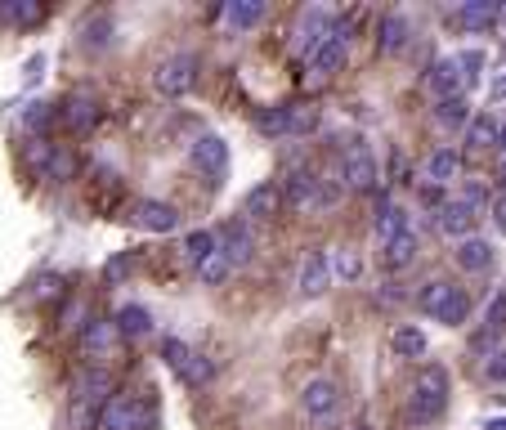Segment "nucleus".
Returning <instances> with one entry per match:
<instances>
[{"label": "nucleus", "mask_w": 506, "mask_h": 430, "mask_svg": "<svg viewBox=\"0 0 506 430\" xmlns=\"http://www.w3.org/2000/svg\"><path fill=\"white\" fill-rule=\"evenodd\" d=\"M457 265H462L466 273H479V269L493 265V247H488L484 238H466V242L457 247Z\"/></svg>", "instance_id": "nucleus-26"}, {"label": "nucleus", "mask_w": 506, "mask_h": 430, "mask_svg": "<svg viewBox=\"0 0 506 430\" xmlns=\"http://www.w3.org/2000/svg\"><path fill=\"white\" fill-rule=\"evenodd\" d=\"M417 305H421V314H430L444 327H462L466 314H471V296H466V287H457V282H430L426 292L417 296Z\"/></svg>", "instance_id": "nucleus-2"}, {"label": "nucleus", "mask_w": 506, "mask_h": 430, "mask_svg": "<svg viewBox=\"0 0 506 430\" xmlns=\"http://www.w3.org/2000/svg\"><path fill=\"white\" fill-rule=\"evenodd\" d=\"M336 403H341V390H336V381H327V377H314V381H305V390H301V408H305L314 421H327V417L336 412Z\"/></svg>", "instance_id": "nucleus-12"}, {"label": "nucleus", "mask_w": 506, "mask_h": 430, "mask_svg": "<svg viewBox=\"0 0 506 430\" xmlns=\"http://www.w3.org/2000/svg\"><path fill=\"white\" fill-rule=\"evenodd\" d=\"M497 19H502V23H506V10H502V14H497Z\"/></svg>", "instance_id": "nucleus-47"}, {"label": "nucleus", "mask_w": 506, "mask_h": 430, "mask_svg": "<svg viewBox=\"0 0 506 430\" xmlns=\"http://www.w3.org/2000/svg\"><path fill=\"white\" fill-rule=\"evenodd\" d=\"M327 282H332V269H327V256L323 251H310L305 260H301V296H318V292H327Z\"/></svg>", "instance_id": "nucleus-18"}, {"label": "nucleus", "mask_w": 506, "mask_h": 430, "mask_svg": "<svg viewBox=\"0 0 506 430\" xmlns=\"http://www.w3.org/2000/svg\"><path fill=\"white\" fill-rule=\"evenodd\" d=\"M184 256H188V265H206L211 256H215V234L211 229H193L188 238H184Z\"/></svg>", "instance_id": "nucleus-28"}, {"label": "nucleus", "mask_w": 506, "mask_h": 430, "mask_svg": "<svg viewBox=\"0 0 506 430\" xmlns=\"http://www.w3.org/2000/svg\"><path fill=\"white\" fill-rule=\"evenodd\" d=\"M99 426L104 430H149L153 426V403L143 395H112Z\"/></svg>", "instance_id": "nucleus-3"}, {"label": "nucleus", "mask_w": 506, "mask_h": 430, "mask_svg": "<svg viewBox=\"0 0 506 430\" xmlns=\"http://www.w3.org/2000/svg\"><path fill=\"white\" fill-rule=\"evenodd\" d=\"M197 86V58L193 54H175V58H166L162 67H157V90L166 95V99H180V95H188Z\"/></svg>", "instance_id": "nucleus-7"}, {"label": "nucleus", "mask_w": 506, "mask_h": 430, "mask_svg": "<svg viewBox=\"0 0 506 430\" xmlns=\"http://www.w3.org/2000/svg\"><path fill=\"white\" fill-rule=\"evenodd\" d=\"M448 408V372L440 364H430L417 372V386H412V403H408V417L417 426H430V421H440Z\"/></svg>", "instance_id": "nucleus-1"}, {"label": "nucleus", "mask_w": 506, "mask_h": 430, "mask_svg": "<svg viewBox=\"0 0 506 430\" xmlns=\"http://www.w3.org/2000/svg\"><path fill=\"white\" fill-rule=\"evenodd\" d=\"M502 180H506V153H502Z\"/></svg>", "instance_id": "nucleus-46"}, {"label": "nucleus", "mask_w": 506, "mask_h": 430, "mask_svg": "<svg viewBox=\"0 0 506 430\" xmlns=\"http://www.w3.org/2000/svg\"><path fill=\"white\" fill-rule=\"evenodd\" d=\"M58 117H63L72 130H90V126L104 117V108H99V99H95V95L77 90V95H67V104L58 108Z\"/></svg>", "instance_id": "nucleus-15"}, {"label": "nucleus", "mask_w": 506, "mask_h": 430, "mask_svg": "<svg viewBox=\"0 0 506 430\" xmlns=\"http://www.w3.org/2000/svg\"><path fill=\"white\" fill-rule=\"evenodd\" d=\"M408 36H412L408 19H403V14H386L381 27H377V50H381V54H399V50L408 45Z\"/></svg>", "instance_id": "nucleus-20"}, {"label": "nucleus", "mask_w": 506, "mask_h": 430, "mask_svg": "<svg viewBox=\"0 0 506 430\" xmlns=\"http://www.w3.org/2000/svg\"><path fill=\"white\" fill-rule=\"evenodd\" d=\"M225 19H229L238 32H247V27H256V23L264 19V5H260V0H234V5L225 10Z\"/></svg>", "instance_id": "nucleus-30"}, {"label": "nucleus", "mask_w": 506, "mask_h": 430, "mask_svg": "<svg viewBox=\"0 0 506 430\" xmlns=\"http://www.w3.org/2000/svg\"><path fill=\"white\" fill-rule=\"evenodd\" d=\"M435 121H440V126H466V121H471V104H466L462 95H457V99H440V104H435Z\"/></svg>", "instance_id": "nucleus-32"}, {"label": "nucleus", "mask_w": 506, "mask_h": 430, "mask_svg": "<svg viewBox=\"0 0 506 430\" xmlns=\"http://www.w3.org/2000/svg\"><path fill=\"white\" fill-rule=\"evenodd\" d=\"M256 130L269 139H287V108H264L256 112Z\"/></svg>", "instance_id": "nucleus-34"}, {"label": "nucleus", "mask_w": 506, "mask_h": 430, "mask_svg": "<svg viewBox=\"0 0 506 430\" xmlns=\"http://www.w3.org/2000/svg\"><path fill=\"white\" fill-rule=\"evenodd\" d=\"M282 202L296 206V211H318V206H332L336 193L314 171H292V175H287V188H282Z\"/></svg>", "instance_id": "nucleus-4"}, {"label": "nucleus", "mask_w": 506, "mask_h": 430, "mask_svg": "<svg viewBox=\"0 0 506 430\" xmlns=\"http://www.w3.org/2000/svg\"><path fill=\"white\" fill-rule=\"evenodd\" d=\"M341 180L354 193L377 188V157H372V149H368L364 139H349V149L341 153Z\"/></svg>", "instance_id": "nucleus-5"}, {"label": "nucleus", "mask_w": 506, "mask_h": 430, "mask_svg": "<svg viewBox=\"0 0 506 430\" xmlns=\"http://www.w3.org/2000/svg\"><path fill=\"white\" fill-rule=\"evenodd\" d=\"M484 323H488V332H502L506 327V287L488 301V310H484Z\"/></svg>", "instance_id": "nucleus-37"}, {"label": "nucleus", "mask_w": 506, "mask_h": 430, "mask_svg": "<svg viewBox=\"0 0 506 430\" xmlns=\"http://www.w3.org/2000/svg\"><path fill=\"white\" fill-rule=\"evenodd\" d=\"M488 430H506V421H493V426H488Z\"/></svg>", "instance_id": "nucleus-45"}, {"label": "nucleus", "mask_w": 506, "mask_h": 430, "mask_svg": "<svg viewBox=\"0 0 506 430\" xmlns=\"http://www.w3.org/2000/svg\"><path fill=\"white\" fill-rule=\"evenodd\" d=\"M484 377H488V381H506V345L488 349V358H484Z\"/></svg>", "instance_id": "nucleus-39"}, {"label": "nucleus", "mask_w": 506, "mask_h": 430, "mask_svg": "<svg viewBox=\"0 0 506 430\" xmlns=\"http://www.w3.org/2000/svg\"><path fill=\"white\" fill-rule=\"evenodd\" d=\"M426 175H430V188H448L462 175V153L457 149H435L426 162Z\"/></svg>", "instance_id": "nucleus-17"}, {"label": "nucleus", "mask_w": 506, "mask_h": 430, "mask_svg": "<svg viewBox=\"0 0 506 430\" xmlns=\"http://www.w3.org/2000/svg\"><path fill=\"white\" fill-rule=\"evenodd\" d=\"M193 166L202 175H211V180H225V171H229V143L220 134H202L193 143Z\"/></svg>", "instance_id": "nucleus-10"}, {"label": "nucleus", "mask_w": 506, "mask_h": 430, "mask_svg": "<svg viewBox=\"0 0 506 430\" xmlns=\"http://www.w3.org/2000/svg\"><path fill=\"white\" fill-rule=\"evenodd\" d=\"M193 354H197V349H188L180 336H166V341H162V358H166V368H171L175 377L188 368V358H193Z\"/></svg>", "instance_id": "nucleus-33"}, {"label": "nucleus", "mask_w": 506, "mask_h": 430, "mask_svg": "<svg viewBox=\"0 0 506 430\" xmlns=\"http://www.w3.org/2000/svg\"><path fill=\"white\" fill-rule=\"evenodd\" d=\"M117 332L130 336V341L149 336V332H153V314L143 310V305H121V310H117Z\"/></svg>", "instance_id": "nucleus-24"}, {"label": "nucleus", "mask_w": 506, "mask_h": 430, "mask_svg": "<svg viewBox=\"0 0 506 430\" xmlns=\"http://www.w3.org/2000/svg\"><path fill=\"white\" fill-rule=\"evenodd\" d=\"M412 256H417V238L412 234H403L395 242H381V265L386 269H403V265H412Z\"/></svg>", "instance_id": "nucleus-27"}, {"label": "nucleus", "mask_w": 506, "mask_h": 430, "mask_svg": "<svg viewBox=\"0 0 506 430\" xmlns=\"http://www.w3.org/2000/svg\"><path fill=\"white\" fill-rule=\"evenodd\" d=\"M108 341H112V332H108V323H99V319L81 332V345H86V349H108Z\"/></svg>", "instance_id": "nucleus-38"}, {"label": "nucleus", "mask_w": 506, "mask_h": 430, "mask_svg": "<svg viewBox=\"0 0 506 430\" xmlns=\"http://www.w3.org/2000/svg\"><path fill=\"white\" fill-rule=\"evenodd\" d=\"M27 166H32L41 180H72V171H77L72 153L58 149V143H45V139H32V143H27Z\"/></svg>", "instance_id": "nucleus-6"}, {"label": "nucleus", "mask_w": 506, "mask_h": 430, "mask_svg": "<svg viewBox=\"0 0 506 430\" xmlns=\"http://www.w3.org/2000/svg\"><path fill=\"white\" fill-rule=\"evenodd\" d=\"M197 273H202V282H220V278L229 273V260H225L220 251H215V256H211V260H206V265H202Z\"/></svg>", "instance_id": "nucleus-40"}, {"label": "nucleus", "mask_w": 506, "mask_h": 430, "mask_svg": "<svg viewBox=\"0 0 506 430\" xmlns=\"http://www.w3.org/2000/svg\"><path fill=\"white\" fill-rule=\"evenodd\" d=\"M278 206H282V188L278 184H256L247 193V202H242V215L247 220H273Z\"/></svg>", "instance_id": "nucleus-16"}, {"label": "nucleus", "mask_w": 506, "mask_h": 430, "mask_svg": "<svg viewBox=\"0 0 506 430\" xmlns=\"http://www.w3.org/2000/svg\"><path fill=\"white\" fill-rule=\"evenodd\" d=\"M390 345H395L399 358H421V354H426V332H421V327H395Z\"/></svg>", "instance_id": "nucleus-29"}, {"label": "nucleus", "mask_w": 506, "mask_h": 430, "mask_svg": "<svg viewBox=\"0 0 506 430\" xmlns=\"http://www.w3.org/2000/svg\"><path fill=\"white\" fill-rule=\"evenodd\" d=\"M497 117L493 112H471V121H466V149H493L497 143Z\"/></svg>", "instance_id": "nucleus-23"}, {"label": "nucleus", "mask_w": 506, "mask_h": 430, "mask_svg": "<svg viewBox=\"0 0 506 430\" xmlns=\"http://www.w3.org/2000/svg\"><path fill=\"white\" fill-rule=\"evenodd\" d=\"M497 5H493V0H466V5L457 10V23L462 27H471V32H488L493 23H497Z\"/></svg>", "instance_id": "nucleus-22"}, {"label": "nucleus", "mask_w": 506, "mask_h": 430, "mask_svg": "<svg viewBox=\"0 0 506 430\" xmlns=\"http://www.w3.org/2000/svg\"><path fill=\"white\" fill-rule=\"evenodd\" d=\"M358 430H372V426H358Z\"/></svg>", "instance_id": "nucleus-48"}, {"label": "nucleus", "mask_w": 506, "mask_h": 430, "mask_svg": "<svg viewBox=\"0 0 506 430\" xmlns=\"http://www.w3.org/2000/svg\"><path fill=\"white\" fill-rule=\"evenodd\" d=\"M45 19V5H27V0H0V23H14V27H32Z\"/></svg>", "instance_id": "nucleus-25"}, {"label": "nucleus", "mask_w": 506, "mask_h": 430, "mask_svg": "<svg viewBox=\"0 0 506 430\" xmlns=\"http://www.w3.org/2000/svg\"><path fill=\"white\" fill-rule=\"evenodd\" d=\"M50 121H54V108H45V104H27V112H23V126H27L36 139H41V130H45Z\"/></svg>", "instance_id": "nucleus-36"}, {"label": "nucleus", "mask_w": 506, "mask_h": 430, "mask_svg": "<svg viewBox=\"0 0 506 430\" xmlns=\"http://www.w3.org/2000/svg\"><path fill=\"white\" fill-rule=\"evenodd\" d=\"M130 220H134L139 229H149V234H171V229L180 225V211H175L171 202L143 197V202H134V215H130Z\"/></svg>", "instance_id": "nucleus-11"}, {"label": "nucleus", "mask_w": 506, "mask_h": 430, "mask_svg": "<svg viewBox=\"0 0 506 430\" xmlns=\"http://www.w3.org/2000/svg\"><path fill=\"white\" fill-rule=\"evenodd\" d=\"M488 95H493V99H506V77H497V81H493V90H488Z\"/></svg>", "instance_id": "nucleus-43"}, {"label": "nucleus", "mask_w": 506, "mask_h": 430, "mask_svg": "<svg viewBox=\"0 0 506 430\" xmlns=\"http://www.w3.org/2000/svg\"><path fill=\"white\" fill-rule=\"evenodd\" d=\"M211 377H215V364H211V358H202V354H193L188 368L180 372L184 386H211Z\"/></svg>", "instance_id": "nucleus-35"}, {"label": "nucleus", "mask_w": 506, "mask_h": 430, "mask_svg": "<svg viewBox=\"0 0 506 430\" xmlns=\"http://www.w3.org/2000/svg\"><path fill=\"white\" fill-rule=\"evenodd\" d=\"M314 126H318L314 104H287V134H310Z\"/></svg>", "instance_id": "nucleus-31"}, {"label": "nucleus", "mask_w": 506, "mask_h": 430, "mask_svg": "<svg viewBox=\"0 0 506 430\" xmlns=\"http://www.w3.org/2000/svg\"><path fill=\"white\" fill-rule=\"evenodd\" d=\"M471 225H475V206H471L466 197H453V202H444V206H440V229H444L448 238L471 234Z\"/></svg>", "instance_id": "nucleus-19"}, {"label": "nucleus", "mask_w": 506, "mask_h": 430, "mask_svg": "<svg viewBox=\"0 0 506 430\" xmlns=\"http://www.w3.org/2000/svg\"><path fill=\"white\" fill-rule=\"evenodd\" d=\"M215 251H220V256L229 260V269H234V265H251V251H256V242H251V229H247V220H229L220 234H215Z\"/></svg>", "instance_id": "nucleus-9"}, {"label": "nucleus", "mask_w": 506, "mask_h": 430, "mask_svg": "<svg viewBox=\"0 0 506 430\" xmlns=\"http://www.w3.org/2000/svg\"><path fill=\"white\" fill-rule=\"evenodd\" d=\"M327 269H336L341 278H358V269H364V265H358V256H345V251H341L336 265H327Z\"/></svg>", "instance_id": "nucleus-42"}, {"label": "nucleus", "mask_w": 506, "mask_h": 430, "mask_svg": "<svg viewBox=\"0 0 506 430\" xmlns=\"http://www.w3.org/2000/svg\"><path fill=\"white\" fill-rule=\"evenodd\" d=\"M345 54H349V36L341 32V27H332L314 50H310V77H332V72H341V63H345Z\"/></svg>", "instance_id": "nucleus-8"}, {"label": "nucleus", "mask_w": 506, "mask_h": 430, "mask_svg": "<svg viewBox=\"0 0 506 430\" xmlns=\"http://www.w3.org/2000/svg\"><path fill=\"white\" fill-rule=\"evenodd\" d=\"M488 215H493L497 234H506V188H497V193L488 197Z\"/></svg>", "instance_id": "nucleus-41"}, {"label": "nucleus", "mask_w": 506, "mask_h": 430, "mask_svg": "<svg viewBox=\"0 0 506 430\" xmlns=\"http://www.w3.org/2000/svg\"><path fill=\"white\" fill-rule=\"evenodd\" d=\"M403 234H412V229H408V211L395 206V202H381V206H377V238H381V242H395V238H403Z\"/></svg>", "instance_id": "nucleus-21"}, {"label": "nucleus", "mask_w": 506, "mask_h": 430, "mask_svg": "<svg viewBox=\"0 0 506 430\" xmlns=\"http://www.w3.org/2000/svg\"><path fill=\"white\" fill-rule=\"evenodd\" d=\"M108 390H112V377H108V372H86V377L77 381V390H72V403H77V421H86V417L108 399Z\"/></svg>", "instance_id": "nucleus-13"}, {"label": "nucleus", "mask_w": 506, "mask_h": 430, "mask_svg": "<svg viewBox=\"0 0 506 430\" xmlns=\"http://www.w3.org/2000/svg\"><path fill=\"white\" fill-rule=\"evenodd\" d=\"M426 90L435 95V104H440V99H457V95H462V67H457V58L430 63V72H426Z\"/></svg>", "instance_id": "nucleus-14"}, {"label": "nucleus", "mask_w": 506, "mask_h": 430, "mask_svg": "<svg viewBox=\"0 0 506 430\" xmlns=\"http://www.w3.org/2000/svg\"><path fill=\"white\" fill-rule=\"evenodd\" d=\"M497 149L506 153V126H497Z\"/></svg>", "instance_id": "nucleus-44"}]
</instances>
